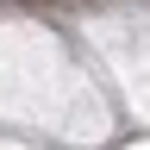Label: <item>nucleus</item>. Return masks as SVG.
<instances>
[]
</instances>
